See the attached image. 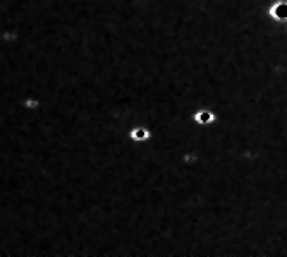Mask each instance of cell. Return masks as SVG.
Listing matches in <instances>:
<instances>
[{
  "mask_svg": "<svg viewBox=\"0 0 287 257\" xmlns=\"http://www.w3.org/2000/svg\"><path fill=\"white\" fill-rule=\"evenodd\" d=\"M268 17L273 21H287V0H279L268 9Z\"/></svg>",
  "mask_w": 287,
  "mask_h": 257,
  "instance_id": "cell-2",
  "label": "cell"
},
{
  "mask_svg": "<svg viewBox=\"0 0 287 257\" xmlns=\"http://www.w3.org/2000/svg\"><path fill=\"white\" fill-rule=\"evenodd\" d=\"M146 136H148V132H146L145 129H134V131H133V137L134 139H145Z\"/></svg>",
  "mask_w": 287,
  "mask_h": 257,
  "instance_id": "cell-3",
  "label": "cell"
},
{
  "mask_svg": "<svg viewBox=\"0 0 287 257\" xmlns=\"http://www.w3.org/2000/svg\"><path fill=\"white\" fill-rule=\"evenodd\" d=\"M191 120H193V123L198 127H210L217 122V113L211 108L200 106V108H196L191 113Z\"/></svg>",
  "mask_w": 287,
  "mask_h": 257,
  "instance_id": "cell-1",
  "label": "cell"
}]
</instances>
